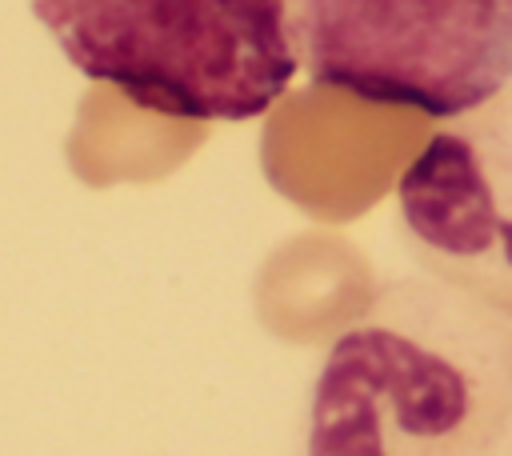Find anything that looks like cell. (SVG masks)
<instances>
[{
	"mask_svg": "<svg viewBox=\"0 0 512 456\" xmlns=\"http://www.w3.org/2000/svg\"><path fill=\"white\" fill-rule=\"evenodd\" d=\"M512 320L400 276L332 336L308 392L300 456H508Z\"/></svg>",
	"mask_w": 512,
	"mask_h": 456,
	"instance_id": "obj_1",
	"label": "cell"
},
{
	"mask_svg": "<svg viewBox=\"0 0 512 456\" xmlns=\"http://www.w3.org/2000/svg\"><path fill=\"white\" fill-rule=\"evenodd\" d=\"M92 84L180 120H252L292 84L284 0H28Z\"/></svg>",
	"mask_w": 512,
	"mask_h": 456,
	"instance_id": "obj_2",
	"label": "cell"
},
{
	"mask_svg": "<svg viewBox=\"0 0 512 456\" xmlns=\"http://www.w3.org/2000/svg\"><path fill=\"white\" fill-rule=\"evenodd\" d=\"M296 72L452 120L512 84V0H284Z\"/></svg>",
	"mask_w": 512,
	"mask_h": 456,
	"instance_id": "obj_3",
	"label": "cell"
},
{
	"mask_svg": "<svg viewBox=\"0 0 512 456\" xmlns=\"http://www.w3.org/2000/svg\"><path fill=\"white\" fill-rule=\"evenodd\" d=\"M396 220L424 276L512 320V84L420 140Z\"/></svg>",
	"mask_w": 512,
	"mask_h": 456,
	"instance_id": "obj_4",
	"label": "cell"
},
{
	"mask_svg": "<svg viewBox=\"0 0 512 456\" xmlns=\"http://www.w3.org/2000/svg\"><path fill=\"white\" fill-rule=\"evenodd\" d=\"M420 112L368 104L360 96L320 88L292 92L276 104L264 132V160L272 184H284L292 172L312 168L292 192L308 212L352 216L376 204L388 184V168L400 160L412 136H420Z\"/></svg>",
	"mask_w": 512,
	"mask_h": 456,
	"instance_id": "obj_5",
	"label": "cell"
},
{
	"mask_svg": "<svg viewBox=\"0 0 512 456\" xmlns=\"http://www.w3.org/2000/svg\"><path fill=\"white\" fill-rule=\"evenodd\" d=\"M372 296V268L356 244L332 232H304L268 256L256 284V312L272 336L320 344L340 336Z\"/></svg>",
	"mask_w": 512,
	"mask_h": 456,
	"instance_id": "obj_6",
	"label": "cell"
},
{
	"mask_svg": "<svg viewBox=\"0 0 512 456\" xmlns=\"http://www.w3.org/2000/svg\"><path fill=\"white\" fill-rule=\"evenodd\" d=\"M208 136L204 120H180L132 104L112 84H92L80 100L68 160L84 184L156 180Z\"/></svg>",
	"mask_w": 512,
	"mask_h": 456,
	"instance_id": "obj_7",
	"label": "cell"
},
{
	"mask_svg": "<svg viewBox=\"0 0 512 456\" xmlns=\"http://www.w3.org/2000/svg\"><path fill=\"white\" fill-rule=\"evenodd\" d=\"M508 456H512V452H508Z\"/></svg>",
	"mask_w": 512,
	"mask_h": 456,
	"instance_id": "obj_8",
	"label": "cell"
}]
</instances>
